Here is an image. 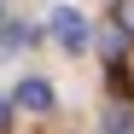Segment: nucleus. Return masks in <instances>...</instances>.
Here are the masks:
<instances>
[{"mask_svg": "<svg viewBox=\"0 0 134 134\" xmlns=\"http://www.w3.org/2000/svg\"><path fill=\"white\" fill-rule=\"evenodd\" d=\"M0 29H6V6H0Z\"/></svg>", "mask_w": 134, "mask_h": 134, "instance_id": "0eeeda50", "label": "nucleus"}, {"mask_svg": "<svg viewBox=\"0 0 134 134\" xmlns=\"http://www.w3.org/2000/svg\"><path fill=\"white\" fill-rule=\"evenodd\" d=\"M12 105H24V111H35V117H47V111H53V87L41 82V76H24V82H18V93H12Z\"/></svg>", "mask_w": 134, "mask_h": 134, "instance_id": "f03ea898", "label": "nucleus"}, {"mask_svg": "<svg viewBox=\"0 0 134 134\" xmlns=\"http://www.w3.org/2000/svg\"><path fill=\"white\" fill-rule=\"evenodd\" d=\"M53 41H58L64 53H82V47H87V18H82L76 6H58V12H53Z\"/></svg>", "mask_w": 134, "mask_h": 134, "instance_id": "f257e3e1", "label": "nucleus"}, {"mask_svg": "<svg viewBox=\"0 0 134 134\" xmlns=\"http://www.w3.org/2000/svg\"><path fill=\"white\" fill-rule=\"evenodd\" d=\"M99 128H105V134H134V105H122V99L105 105V122H99Z\"/></svg>", "mask_w": 134, "mask_h": 134, "instance_id": "7ed1b4c3", "label": "nucleus"}, {"mask_svg": "<svg viewBox=\"0 0 134 134\" xmlns=\"http://www.w3.org/2000/svg\"><path fill=\"white\" fill-rule=\"evenodd\" d=\"M0 134H12V99H0Z\"/></svg>", "mask_w": 134, "mask_h": 134, "instance_id": "423d86ee", "label": "nucleus"}, {"mask_svg": "<svg viewBox=\"0 0 134 134\" xmlns=\"http://www.w3.org/2000/svg\"><path fill=\"white\" fill-rule=\"evenodd\" d=\"M111 24H122L128 41H134V0H117V18H111Z\"/></svg>", "mask_w": 134, "mask_h": 134, "instance_id": "39448f33", "label": "nucleus"}, {"mask_svg": "<svg viewBox=\"0 0 134 134\" xmlns=\"http://www.w3.org/2000/svg\"><path fill=\"white\" fill-rule=\"evenodd\" d=\"M122 47H128V29H122V24H105V29H99V53L117 64V58H122Z\"/></svg>", "mask_w": 134, "mask_h": 134, "instance_id": "20e7f679", "label": "nucleus"}]
</instances>
